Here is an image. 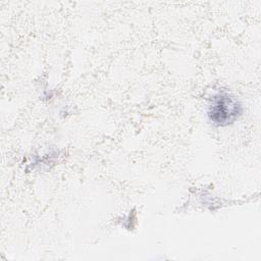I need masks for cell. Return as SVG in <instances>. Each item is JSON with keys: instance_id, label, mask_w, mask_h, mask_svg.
<instances>
[{"instance_id": "1", "label": "cell", "mask_w": 261, "mask_h": 261, "mask_svg": "<svg viewBox=\"0 0 261 261\" xmlns=\"http://www.w3.org/2000/svg\"><path fill=\"white\" fill-rule=\"evenodd\" d=\"M243 107L234 95L226 91L216 93L208 106V118L217 126H225L236 121L242 114Z\"/></svg>"}]
</instances>
